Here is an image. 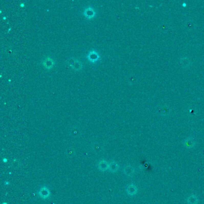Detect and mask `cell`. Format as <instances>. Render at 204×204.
<instances>
[{
  "mask_svg": "<svg viewBox=\"0 0 204 204\" xmlns=\"http://www.w3.org/2000/svg\"><path fill=\"white\" fill-rule=\"evenodd\" d=\"M86 58L88 60V61L91 63H96L101 59L99 53L95 50H92L89 51L88 55H87Z\"/></svg>",
  "mask_w": 204,
  "mask_h": 204,
  "instance_id": "cell-1",
  "label": "cell"
},
{
  "mask_svg": "<svg viewBox=\"0 0 204 204\" xmlns=\"http://www.w3.org/2000/svg\"><path fill=\"white\" fill-rule=\"evenodd\" d=\"M68 63L71 68L74 70L79 71L83 68L82 62L76 58H71L68 61Z\"/></svg>",
  "mask_w": 204,
  "mask_h": 204,
  "instance_id": "cell-2",
  "label": "cell"
},
{
  "mask_svg": "<svg viewBox=\"0 0 204 204\" xmlns=\"http://www.w3.org/2000/svg\"><path fill=\"white\" fill-rule=\"evenodd\" d=\"M41 63L42 66H44L46 69L50 70V69L54 67L55 62L54 61V60L52 58L47 56V57L45 58L42 60Z\"/></svg>",
  "mask_w": 204,
  "mask_h": 204,
  "instance_id": "cell-3",
  "label": "cell"
},
{
  "mask_svg": "<svg viewBox=\"0 0 204 204\" xmlns=\"http://www.w3.org/2000/svg\"><path fill=\"white\" fill-rule=\"evenodd\" d=\"M83 15L88 19H92L96 16V12L92 7H88L83 12Z\"/></svg>",
  "mask_w": 204,
  "mask_h": 204,
  "instance_id": "cell-4",
  "label": "cell"
},
{
  "mask_svg": "<svg viewBox=\"0 0 204 204\" xmlns=\"http://www.w3.org/2000/svg\"><path fill=\"white\" fill-rule=\"evenodd\" d=\"M158 111L160 114L166 115V114H169V113L170 111V109L168 107H166V106H162V107H160V108H159L158 110Z\"/></svg>",
  "mask_w": 204,
  "mask_h": 204,
  "instance_id": "cell-5",
  "label": "cell"
},
{
  "mask_svg": "<svg viewBox=\"0 0 204 204\" xmlns=\"http://www.w3.org/2000/svg\"><path fill=\"white\" fill-rule=\"evenodd\" d=\"M127 190L129 195H135L136 192V188L134 185H131L127 188Z\"/></svg>",
  "mask_w": 204,
  "mask_h": 204,
  "instance_id": "cell-6",
  "label": "cell"
},
{
  "mask_svg": "<svg viewBox=\"0 0 204 204\" xmlns=\"http://www.w3.org/2000/svg\"><path fill=\"white\" fill-rule=\"evenodd\" d=\"M124 171L126 173V174L127 175H132L133 174V173H134V169L132 166H127L126 167L125 169H124Z\"/></svg>",
  "mask_w": 204,
  "mask_h": 204,
  "instance_id": "cell-7",
  "label": "cell"
},
{
  "mask_svg": "<svg viewBox=\"0 0 204 204\" xmlns=\"http://www.w3.org/2000/svg\"><path fill=\"white\" fill-rule=\"evenodd\" d=\"M188 202H189V204H196L197 202H198V199L196 198L195 196H191L188 199Z\"/></svg>",
  "mask_w": 204,
  "mask_h": 204,
  "instance_id": "cell-8",
  "label": "cell"
},
{
  "mask_svg": "<svg viewBox=\"0 0 204 204\" xmlns=\"http://www.w3.org/2000/svg\"><path fill=\"white\" fill-rule=\"evenodd\" d=\"M185 145H186V147H189V148H190V147H193V141L192 139H187V140H186L185 141Z\"/></svg>",
  "mask_w": 204,
  "mask_h": 204,
  "instance_id": "cell-9",
  "label": "cell"
},
{
  "mask_svg": "<svg viewBox=\"0 0 204 204\" xmlns=\"http://www.w3.org/2000/svg\"><path fill=\"white\" fill-rule=\"evenodd\" d=\"M40 195L41 196L42 198H47L49 195V192H48L47 190L46 189H42L40 191Z\"/></svg>",
  "mask_w": 204,
  "mask_h": 204,
  "instance_id": "cell-10",
  "label": "cell"
},
{
  "mask_svg": "<svg viewBox=\"0 0 204 204\" xmlns=\"http://www.w3.org/2000/svg\"><path fill=\"white\" fill-rule=\"evenodd\" d=\"M99 168H100L101 169L105 170L107 169L108 165H107V163H106L105 161H102V162L100 163V164H99Z\"/></svg>",
  "mask_w": 204,
  "mask_h": 204,
  "instance_id": "cell-11",
  "label": "cell"
},
{
  "mask_svg": "<svg viewBox=\"0 0 204 204\" xmlns=\"http://www.w3.org/2000/svg\"><path fill=\"white\" fill-rule=\"evenodd\" d=\"M110 168H111V171H116L117 169L118 168V166L116 163L113 162V164H111L110 165Z\"/></svg>",
  "mask_w": 204,
  "mask_h": 204,
  "instance_id": "cell-12",
  "label": "cell"
},
{
  "mask_svg": "<svg viewBox=\"0 0 204 204\" xmlns=\"http://www.w3.org/2000/svg\"><path fill=\"white\" fill-rule=\"evenodd\" d=\"M187 61V59H183L181 61V63L182 67H186L189 65V61Z\"/></svg>",
  "mask_w": 204,
  "mask_h": 204,
  "instance_id": "cell-13",
  "label": "cell"
},
{
  "mask_svg": "<svg viewBox=\"0 0 204 204\" xmlns=\"http://www.w3.org/2000/svg\"><path fill=\"white\" fill-rule=\"evenodd\" d=\"M20 7H24L25 6V4H24V3H22V4L20 5Z\"/></svg>",
  "mask_w": 204,
  "mask_h": 204,
  "instance_id": "cell-14",
  "label": "cell"
}]
</instances>
